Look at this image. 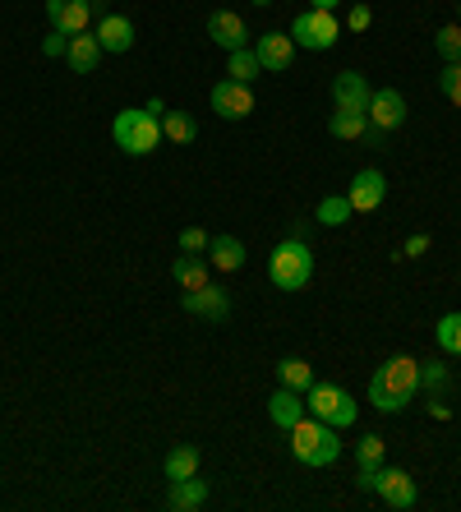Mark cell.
<instances>
[{
	"mask_svg": "<svg viewBox=\"0 0 461 512\" xmlns=\"http://www.w3.org/2000/svg\"><path fill=\"white\" fill-rule=\"evenodd\" d=\"M420 388V360L415 356H388L379 365V374L369 379V406H379L383 416H397L406 411Z\"/></svg>",
	"mask_w": 461,
	"mask_h": 512,
	"instance_id": "cell-1",
	"label": "cell"
},
{
	"mask_svg": "<svg viewBox=\"0 0 461 512\" xmlns=\"http://www.w3.org/2000/svg\"><path fill=\"white\" fill-rule=\"evenodd\" d=\"M286 434H291V453H296V462H305V466H332L337 457H342V434H337L332 425H323V420H314L309 411L286 429Z\"/></svg>",
	"mask_w": 461,
	"mask_h": 512,
	"instance_id": "cell-2",
	"label": "cell"
},
{
	"mask_svg": "<svg viewBox=\"0 0 461 512\" xmlns=\"http://www.w3.org/2000/svg\"><path fill=\"white\" fill-rule=\"evenodd\" d=\"M111 139H116L120 153L148 157V153H157V143H162V120L148 107H125L111 120Z\"/></svg>",
	"mask_w": 461,
	"mask_h": 512,
	"instance_id": "cell-3",
	"label": "cell"
},
{
	"mask_svg": "<svg viewBox=\"0 0 461 512\" xmlns=\"http://www.w3.org/2000/svg\"><path fill=\"white\" fill-rule=\"evenodd\" d=\"M268 277L277 291H305L309 277H314V254H309V240H291L286 236L268 259Z\"/></svg>",
	"mask_w": 461,
	"mask_h": 512,
	"instance_id": "cell-4",
	"label": "cell"
},
{
	"mask_svg": "<svg viewBox=\"0 0 461 512\" xmlns=\"http://www.w3.org/2000/svg\"><path fill=\"white\" fill-rule=\"evenodd\" d=\"M305 411H309L314 420H323V425H332V429L355 425V416H360L355 397L342 393L337 383H314V388L305 393Z\"/></svg>",
	"mask_w": 461,
	"mask_h": 512,
	"instance_id": "cell-5",
	"label": "cell"
},
{
	"mask_svg": "<svg viewBox=\"0 0 461 512\" xmlns=\"http://www.w3.org/2000/svg\"><path fill=\"white\" fill-rule=\"evenodd\" d=\"M337 37H342V24L332 19V10H305L291 24V42L305 51H328Z\"/></svg>",
	"mask_w": 461,
	"mask_h": 512,
	"instance_id": "cell-6",
	"label": "cell"
},
{
	"mask_svg": "<svg viewBox=\"0 0 461 512\" xmlns=\"http://www.w3.org/2000/svg\"><path fill=\"white\" fill-rule=\"evenodd\" d=\"M365 116H369V130L374 134L397 130V125L406 120V97L397 93V88H379V93H369Z\"/></svg>",
	"mask_w": 461,
	"mask_h": 512,
	"instance_id": "cell-7",
	"label": "cell"
},
{
	"mask_svg": "<svg viewBox=\"0 0 461 512\" xmlns=\"http://www.w3.org/2000/svg\"><path fill=\"white\" fill-rule=\"evenodd\" d=\"M180 305H185V314H194V319H226V314H231V296H226L222 286H199V291H185V296H180Z\"/></svg>",
	"mask_w": 461,
	"mask_h": 512,
	"instance_id": "cell-8",
	"label": "cell"
},
{
	"mask_svg": "<svg viewBox=\"0 0 461 512\" xmlns=\"http://www.w3.org/2000/svg\"><path fill=\"white\" fill-rule=\"evenodd\" d=\"M379 499L388 503V508H397V512L415 508V480H411V471H402V466H379Z\"/></svg>",
	"mask_w": 461,
	"mask_h": 512,
	"instance_id": "cell-9",
	"label": "cell"
},
{
	"mask_svg": "<svg viewBox=\"0 0 461 512\" xmlns=\"http://www.w3.org/2000/svg\"><path fill=\"white\" fill-rule=\"evenodd\" d=\"M254 56H259L263 74H286L291 60H296V42H291V33H263Z\"/></svg>",
	"mask_w": 461,
	"mask_h": 512,
	"instance_id": "cell-10",
	"label": "cell"
},
{
	"mask_svg": "<svg viewBox=\"0 0 461 512\" xmlns=\"http://www.w3.org/2000/svg\"><path fill=\"white\" fill-rule=\"evenodd\" d=\"M213 111H217L222 120H245L249 111H254V93H249V84L222 79V84L213 88Z\"/></svg>",
	"mask_w": 461,
	"mask_h": 512,
	"instance_id": "cell-11",
	"label": "cell"
},
{
	"mask_svg": "<svg viewBox=\"0 0 461 512\" xmlns=\"http://www.w3.org/2000/svg\"><path fill=\"white\" fill-rule=\"evenodd\" d=\"M47 19L51 28H60V33H88V24H93V5L88 0H47Z\"/></svg>",
	"mask_w": 461,
	"mask_h": 512,
	"instance_id": "cell-12",
	"label": "cell"
},
{
	"mask_svg": "<svg viewBox=\"0 0 461 512\" xmlns=\"http://www.w3.org/2000/svg\"><path fill=\"white\" fill-rule=\"evenodd\" d=\"M346 199H351L355 213H374L383 199H388V180H383V171H360V176L351 180V190H346Z\"/></svg>",
	"mask_w": 461,
	"mask_h": 512,
	"instance_id": "cell-13",
	"label": "cell"
},
{
	"mask_svg": "<svg viewBox=\"0 0 461 512\" xmlns=\"http://www.w3.org/2000/svg\"><path fill=\"white\" fill-rule=\"evenodd\" d=\"M208 37H213L222 51H240V47H249V28H245V19L240 14H231V10H217V14H208Z\"/></svg>",
	"mask_w": 461,
	"mask_h": 512,
	"instance_id": "cell-14",
	"label": "cell"
},
{
	"mask_svg": "<svg viewBox=\"0 0 461 512\" xmlns=\"http://www.w3.org/2000/svg\"><path fill=\"white\" fill-rule=\"evenodd\" d=\"M369 93H374V88L365 84V74H355V70H342L332 79V102H337V111H365Z\"/></svg>",
	"mask_w": 461,
	"mask_h": 512,
	"instance_id": "cell-15",
	"label": "cell"
},
{
	"mask_svg": "<svg viewBox=\"0 0 461 512\" xmlns=\"http://www.w3.org/2000/svg\"><path fill=\"white\" fill-rule=\"evenodd\" d=\"M97 42H102V51H130L134 47V24L125 19V14H107V19H97Z\"/></svg>",
	"mask_w": 461,
	"mask_h": 512,
	"instance_id": "cell-16",
	"label": "cell"
},
{
	"mask_svg": "<svg viewBox=\"0 0 461 512\" xmlns=\"http://www.w3.org/2000/svg\"><path fill=\"white\" fill-rule=\"evenodd\" d=\"M208 503V485L199 476H185V480H171V494H166V508L171 512H194Z\"/></svg>",
	"mask_w": 461,
	"mask_h": 512,
	"instance_id": "cell-17",
	"label": "cell"
},
{
	"mask_svg": "<svg viewBox=\"0 0 461 512\" xmlns=\"http://www.w3.org/2000/svg\"><path fill=\"white\" fill-rule=\"evenodd\" d=\"M268 416H272V425L291 429L300 416H305V393H296V388H277V393L268 397Z\"/></svg>",
	"mask_w": 461,
	"mask_h": 512,
	"instance_id": "cell-18",
	"label": "cell"
},
{
	"mask_svg": "<svg viewBox=\"0 0 461 512\" xmlns=\"http://www.w3.org/2000/svg\"><path fill=\"white\" fill-rule=\"evenodd\" d=\"M65 60H70L74 74H93L97 60H102V42H97L93 33H74V37H70V51H65Z\"/></svg>",
	"mask_w": 461,
	"mask_h": 512,
	"instance_id": "cell-19",
	"label": "cell"
},
{
	"mask_svg": "<svg viewBox=\"0 0 461 512\" xmlns=\"http://www.w3.org/2000/svg\"><path fill=\"white\" fill-rule=\"evenodd\" d=\"M208 263L222 268V273H240V268H245V240L213 236V245H208Z\"/></svg>",
	"mask_w": 461,
	"mask_h": 512,
	"instance_id": "cell-20",
	"label": "cell"
},
{
	"mask_svg": "<svg viewBox=\"0 0 461 512\" xmlns=\"http://www.w3.org/2000/svg\"><path fill=\"white\" fill-rule=\"evenodd\" d=\"M328 134H332V139H346V143L369 139V116H365V111H332V116H328Z\"/></svg>",
	"mask_w": 461,
	"mask_h": 512,
	"instance_id": "cell-21",
	"label": "cell"
},
{
	"mask_svg": "<svg viewBox=\"0 0 461 512\" xmlns=\"http://www.w3.org/2000/svg\"><path fill=\"white\" fill-rule=\"evenodd\" d=\"M199 448L194 443H176L171 453H166V462H162V471H166V480H185V476H199Z\"/></svg>",
	"mask_w": 461,
	"mask_h": 512,
	"instance_id": "cell-22",
	"label": "cell"
},
{
	"mask_svg": "<svg viewBox=\"0 0 461 512\" xmlns=\"http://www.w3.org/2000/svg\"><path fill=\"white\" fill-rule=\"evenodd\" d=\"M263 74L259 56H254V47H240V51H226V79H236V84H254Z\"/></svg>",
	"mask_w": 461,
	"mask_h": 512,
	"instance_id": "cell-23",
	"label": "cell"
},
{
	"mask_svg": "<svg viewBox=\"0 0 461 512\" xmlns=\"http://www.w3.org/2000/svg\"><path fill=\"white\" fill-rule=\"evenodd\" d=\"M171 277L180 282V291H199V286H208V263L199 254H185V259L171 263Z\"/></svg>",
	"mask_w": 461,
	"mask_h": 512,
	"instance_id": "cell-24",
	"label": "cell"
},
{
	"mask_svg": "<svg viewBox=\"0 0 461 512\" xmlns=\"http://www.w3.org/2000/svg\"><path fill=\"white\" fill-rule=\"evenodd\" d=\"M277 379H282V388H296V393L314 388V370H309V360H300V356H286L282 365H277Z\"/></svg>",
	"mask_w": 461,
	"mask_h": 512,
	"instance_id": "cell-25",
	"label": "cell"
},
{
	"mask_svg": "<svg viewBox=\"0 0 461 512\" xmlns=\"http://www.w3.org/2000/svg\"><path fill=\"white\" fill-rule=\"evenodd\" d=\"M351 199H346V194H328V199L319 203V213H314V222H319V227H346V222H351Z\"/></svg>",
	"mask_w": 461,
	"mask_h": 512,
	"instance_id": "cell-26",
	"label": "cell"
},
{
	"mask_svg": "<svg viewBox=\"0 0 461 512\" xmlns=\"http://www.w3.org/2000/svg\"><path fill=\"white\" fill-rule=\"evenodd\" d=\"M162 139L194 143V139H199V125H194V116H185V111H166V116H162Z\"/></svg>",
	"mask_w": 461,
	"mask_h": 512,
	"instance_id": "cell-27",
	"label": "cell"
},
{
	"mask_svg": "<svg viewBox=\"0 0 461 512\" xmlns=\"http://www.w3.org/2000/svg\"><path fill=\"white\" fill-rule=\"evenodd\" d=\"M434 337H438V346H443V351L461 356V310L457 314H443V319H438V328H434Z\"/></svg>",
	"mask_w": 461,
	"mask_h": 512,
	"instance_id": "cell-28",
	"label": "cell"
},
{
	"mask_svg": "<svg viewBox=\"0 0 461 512\" xmlns=\"http://www.w3.org/2000/svg\"><path fill=\"white\" fill-rule=\"evenodd\" d=\"M434 47H438V56L448 60H461V24H448V28H438L434 33Z\"/></svg>",
	"mask_w": 461,
	"mask_h": 512,
	"instance_id": "cell-29",
	"label": "cell"
},
{
	"mask_svg": "<svg viewBox=\"0 0 461 512\" xmlns=\"http://www.w3.org/2000/svg\"><path fill=\"white\" fill-rule=\"evenodd\" d=\"M383 453H388V443L379 434H365V439L355 443V462L360 466H383Z\"/></svg>",
	"mask_w": 461,
	"mask_h": 512,
	"instance_id": "cell-30",
	"label": "cell"
},
{
	"mask_svg": "<svg viewBox=\"0 0 461 512\" xmlns=\"http://www.w3.org/2000/svg\"><path fill=\"white\" fill-rule=\"evenodd\" d=\"M438 93L448 97L452 107H461V60L443 65V74H438Z\"/></svg>",
	"mask_w": 461,
	"mask_h": 512,
	"instance_id": "cell-31",
	"label": "cell"
},
{
	"mask_svg": "<svg viewBox=\"0 0 461 512\" xmlns=\"http://www.w3.org/2000/svg\"><path fill=\"white\" fill-rule=\"evenodd\" d=\"M208 245H213V236L203 227H185L180 231V254H208Z\"/></svg>",
	"mask_w": 461,
	"mask_h": 512,
	"instance_id": "cell-32",
	"label": "cell"
},
{
	"mask_svg": "<svg viewBox=\"0 0 461 512\" xmlns=\"http://www.w3.org/2000/svg\"><path fill=\"white\" fill-rule=\"evenodd\" d=\"M443 379H448L443 360H420V388H443Z\"/></svg>",
	"mask_w": 461,
	"mask_h": 512,
	"instance_id": "cell-33",
	"label": "cell"
},
{
	"mask_svg": "<svg viewBox=\"0 0 461 512\" xmlns=\"http://www.w3.org/2000/svg\"><path fill=\"white\" fill-rule=\"evenodd\" d=\"M65 51H70V33H60V28H51V33L42 37V56L56 60V56H65Z\"/></svg>",
	"mask_w": 461,
	"mask_h": 512,
	"instance_id": "cell-34",
	"label": "cell"
},
{
	"mask_svg": "<svg viewBox=\"0 0 461 512\" xmlns=\"http://www.w3.org/2000/svg\"><path fill=\"white\" fill-rule=\"evenodd\" d=\"M369 19H374V14H369V5H351V14H346V28H351V33H365Z\"/></svg>",
	"mask_w": 461,
	"mask_h": 512,
	"instance_id": "cell-35",
	"label": "cell"
},
{
	"mask_svg": "<svg viewBox=\"0 0 461 512\" xmlns=\"http://www.w3.org/2000/svg\"><path fill=\"white\" fill-rule=\"evenodd\" d=\"M420 254H429V236H411L402 245V259H420Z\"/></svg>",
	"mask_w": 461,
	"mask_h": 512,
	"instance_id": "cell-36",
	"label": "cell"
},
{
	"mask_svg": "<svg viewBox=\"0 0 461 512\" xmlns=\"http://www.w3.org/2000/svg\"><path fill=\"white\" fill-rule=\"evenodd\" d=\"M360 489H379V466H360V480H355Z\"/></svg>",
	"mask_w": 461,
	"mask_h": 512,
	"instance_id": "cell-37",
	"label": "cell"
},
{
	"mask_svg": "<svg viewBox=\"0 0 461 512\" xmlns=\"http://www.w3.org/2000/svg\"><path fill=\"white\" fill-rule=\"evenodd\" d=\"M309 231H314V222H305V217L291 222V240H309Z\"/></svg>",
	"mask_w": 461,
	"mask_h": 512,
	"instance_id": "cell-38",
	"label": "cell"
},
{
	"mask_svg": "<svg viewBox=\"0 0 461 512\" xmlns=\"http://www.w3.org/2000/svg\"><path fill=\"white\" fill-rule=\"evenodd\" d=\"M429 416H434V420H448V402H438V397H434V402H429Z\"/></svg>",
	"mask_w": 461,
	"mask_h": 512,
	"instance_id": "cell-39",
	"label": "cell"
},
{
	"mask_svg": "<svg viewBox=\"0 0 461 512\" xmlns=\"http://www.w3.org/2000/svg\"><path fill=\"white\" fill-rule=\"evenodd\" d=\"M342 0H309V10H337Z\"/></svg>",
	"mask_w": 461,
	"mask_h": 512,
	"instance_id": "cell-40",
	"label": "cell"
},
{
	"mask_svg": "<svg viewBox=\"0 0 461 512\" xmlns=\"http://www.w3.org/2000/svg\"><path fill=\"white\" fill-rule=\"evenodd\" d=\"M254 5H272V0H254Z\"/></svg>",
	"mask_w": 461,
	"mask_h": 512,
	"instance_id": "cell-41",
	"label": "cell"
},
{
	"mask_svg": "<svg viewBox=\"0 0 461 512\" xmlns=\"http://www.w3.org/2000/svg\"><path fill=\"white\" fill-rule=\"evenodd\" d=\"M457 19H461V5H457Z\"/></svg>",
	"mask_w": 461,
	"mask_h": 512,
	"instance_id": "cell-42",
	"label": "cell"
}]
</instances>
